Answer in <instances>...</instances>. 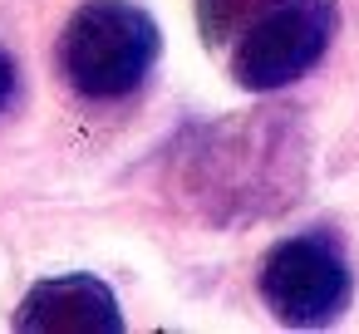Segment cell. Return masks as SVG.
<instances>
[{
    "label": "cell",
    "mask_w": 359,
    "mask_h": 334,
    "mask_svg": "<svg viewBox=\"0 0 359 334\" xmlns=\"http://www.w3.org/2000/svg\"><path fill=\"white\" fill-rule=\"evenodd\" d=\"M310 123L266 104L192 123L168 148V197L212 231H246L285 216L310 187Z\"/></svg>",
    "instance_id": "6da1fadb"
},
{
    "label": "cell",
    "mask_w": 359,
    "mask_h": 334,
    "mask_svg": "<svg viewBox=\"0 0 359 334\" xmlns=\"http://www.w3.org/2000/svg\"><path fill=\"white\" fill-rule=\"evenodd\" d=\"M163 30L133 0H84L65 20L55 64L84 104H123L158 69Z\"/></svg>",
    "instance_id": "7a4b0ae2"
},
{
    "label": "cell",
    "mask_w": 359,
    "mask_h": 334,
    "mask_svg": "<svg viewBox=\"0 0 359 334\" xmlns=\"http://www.w3.org/2000/svg\"><path fill=\"white\" fill-rule=\"evenodd\" d=\"M256 295L285 329H325L334 324L354 300V265L330 226L290 231L276 246H266L256 270Z\"/></svg>",
    "instance_id": "3957f363"
},
{
    "label": "cell",
    "mask_w": 359,
    "mask_h": 334,
    "mask_svg": "<svg viewBox=\"0 0 359 334\" xmlns=\"http://www.w3.org/2000/svg\"><path fill=\"white\" fill-rule=\"evenodd\" d=\"M334 30H339L334 0H276L231 40L226 74L246 94H276L305 79L330 55Z\"/></svg>",
    "instance_id": "277c9868"
},
{
    "label": "cell",
    "mask_w": 359,
    "mask_h": 334,
    "mask_svg": "<svg viewBox=\"0 0 359 334\" xmlns=\"http://www.w3.org/2000/svg\"><path fill=\"white\" fill-rule=\"evenodd\" d=\"M11 324L20 334H123V309L114 285L99 275H50L25 290Z\"/></svg>",
    "instance_id": "5b68a950"
},
{
    "label": "cell",
    "mask_w": 359,
    "mask_h": 334,
    "mask_svg": "<svg viewBox=\"0 0 359 334\" xmlns=\"http://www.w3.org/2000/svg\"><path fill=\"white\" fill-rule=\"evenodd\" d=\"M266 6H276V0H192V11H197V35L202 45H231Z\"/></svg>",
    "instance_id": "8992f818"
},
{
    "label": "cell",
    "mask_w": 359,
    "mask_h": 334,
    "mask_svg": "<svg viewBox=\"0 0 359 334\" xmlns=\"http://www.w3.org/2000/svg\"><path fill=\"white\" fill-rule=\"evenodd\" d=\"M15 94H20V64L11 50H0V113L15 104Z\"/></svg>",
    "instance_id": "52a82bcc"
}]
</instances>
